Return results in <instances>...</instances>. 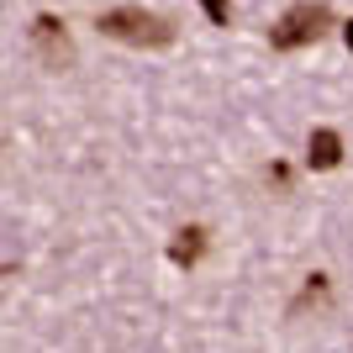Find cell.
I'll return each instance as SVG.
<instances>
[{
    "label": "cell",
    "mask_w": 353,
    "mask_h": 353,
    "mask_svg": "<svg viewBox=\"0 0 353 353\" xmlns=\"http://www.w3.org/2000/svg\"><path fill=\"white\" fill-rule=\"evenodd\" d=\"M95 27L127 48H169L174 43V21H163L159 11H143V6H111V11L95 16Z\"/></svg>",
    "instance_id": "6da1fadb"
},
{
    "label": "cell",
    "mask_w": 353,
    "mask_h": 353,
    "mask_svg": "<svg viewBox=\"0 0 353 353\" xmlns=\"http://www.w3.org/2000/svg\"><path fill=\"white\" fill-rule=\"evenodd\" d=\"M332 27V11L327 6H311V0H301V6H290V11L269 27V48H280V53H290V48H306L316 43L322 32Z\"/></svg>",
    "instance_id": "7a4b0ae2"
},
{
    "label": "cell",
    "mask_w": 353,
    "mask_h": 353,
    "mask_svg": "<svg viewBox=\"0 0 353 353\" xmlns=\"http://www.w3.org/2000/svg\"><path fill=\"white\" fill-rule=\"evenodd\" d=\"M32 43H37V59H43L48 69H69L74 63V43H69V32H63V21L53 11H43L32 21Z\"/></svg>",
    "instance_id": "3957f363"
},
{
    "label": "cell",
    "mask_w": 353,
    "mask_h": 353,
    "mask_svg": "<svg viewBox=\"0 0 353 353\" xmlns=\"http://www.w3.org/2000/svg\"><path fill=\"white\" fill-rule=\"evenodd\" d=\"M306 163L311 169H338L343 163V137L332 132V127H316V132L306 137Z\"/></svg>",
    "instance_id": "277c9868"
},
{
    "label": "cell",
    "mask_w": 353,
    "mask_h": 353,
    "mask_svg": "<svg viewBox=\"0 0 353 353\" xmlns=\"http://www.w3.org/2000/svg\"><path fill=\"white\" fill-rule=\"evenodd\" d=\"M201 253H206V227H179L174 243H169V264L195 269V264H201Z\"/></svg>",
    "instance_id": "5b68a950"
},
{
    "label": "cell",
    "mask_w": 353,
    "mask_h": 353,
    "mask_svg": "<svg viewBox=\"0 0 353 353\" xmlns=\"http://www.w3.org/2000/svg\"><path fill=\"white\" fill-rule=\"evenodd\" d=\"M201 11H206L211 27H227L232 21V0H201Z\"/></svg>",
    "instance_id": "8992f818"
},
{
    "label": "cell",
    "mask_w": 353,
    "mask_h": 353,
    "mask_svg": "<svg viewBox=\"0 0 353 353\" xmlns=\"http://www.w3.org/2000/svg\"><path fill=\"white\" fill-rule=\"evenodd\" d=\"M343 37H348V53H353V21H348V27H343Z\"/></svg>",
    "instance_id": "52a82bcc"
}]
</instances>
